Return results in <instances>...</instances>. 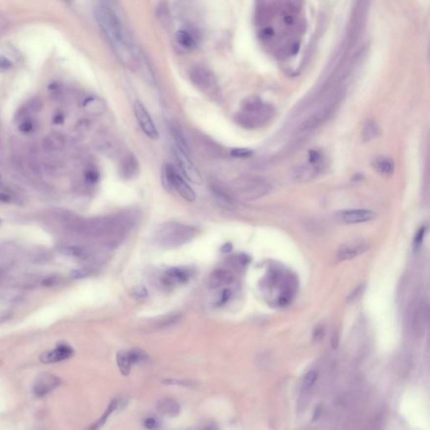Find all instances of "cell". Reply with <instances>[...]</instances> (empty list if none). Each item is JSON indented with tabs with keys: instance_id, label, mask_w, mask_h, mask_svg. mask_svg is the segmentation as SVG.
Masks as SVG:
<instances>
[{
	"instance_id": "6da1fadb",
	"label": "cell",
	"mask_w": 430,
	"mask_h": 430,
	"mask_svg": "<svg viewBox=\"0 0 430 430\" xmlns=\"http://www.w3.org/2000/svg\"><path fill=\"white\" fill-rule=\"evenodd\" d=\"M95 16L98 26L120 62L132 70L140 68L144 58L118 15L109 6L100 4L96 7Z\"/></svg>"
},
{
	"instance_id": "7a4b0ae2",
	"label": "cell",
	"mask_w": 430,
	"mask_h": 430,
	"mask_svg": "<svg viewBox=\"0 0 430 430\" xmlns=\"http://www.w3.org/2000/svg\"><path fill=\"white\" fill-rule=\"evenodd\" d=\"M275 115L271 105L257 97H249L242 103L241 110L235 117L236 123L246 129H257L267 124Z\"/></svg>"
},
{
	"instance_id": "3957f363",
	"label": "cell",
	"mask_w": 430,
	"mask_h": 430,
	"mask_svg": "<svg viewBox=\"0 0 430 430\" xmlns=\"http://www.w3.org/2000/svg\"><path fill=\"white\" fill-rule=\"evenodd\" d=\"M197 234V229L190 225L168 223L160 229L156 236V240L162 247L171 249L189 243Z\"/></svg>"
},
{
	"instance_id": "277c9868",
	"label": "cell",
	"mask_w": 430,
	"mask_h": 430,
	"mask_svg": "<svg viewBox=\"0 0 430 430\" xmlns=\"http://www.w3.org/2000/svg\"><path fill=\"white\" fill-rule=\"evenodd\" d=\"M271 190V184L264 178L242 177L234 181L230 191L241 200L253 201L265 197Z\"/></svg>"
},
{
	"instance_id": "5b68a950",
	"label": "cell",
	"mask_w": 430,
	"mask_h": 430,
	"mask_svg": "<svg viewBox=\"0 0 430 430\" xmlns=\"http://www.w3.org/2000/svg\"><path fill=\"white\" fill-rule=\"evenodd\" d=\"M162 183L166 189H174L185 200L193 202L196 194L190 186L180 176L176 168L171 164H166L162 170Z\"/></svg>"
},
{
	"instance_id": "8992f818",
	"label": "cell",
	"mask_w": 430,
	"mask_h": 430,
	"mask_svg": "<svg viewBox=\"0 0 430 430\" xmlns=\"http://www.w3.org/2000/svg\"><path fill=\"white\" fill-rule=\"evenodd\" d=\"M189 78L196 89L209 96H214L218 92V85L214 74L203 67H195L189 72Z\"/></svg>"
},
{
	"instance_id": "52a82bcc",
	"label": "cell",
	"mask_w": 430,
	"mask_h": 430,
	"mask_svg": "<svg viewBox=\"0 0 430 430\" xmlns=\"http://www.w3.org/2000/svg\"><path fill=\"white\" fill-rule=\"evenodd\" d=\"M173 153L178 168L186 178L191 183L201 185L203 183V177L197 168L189 158V155L183 152V150H180L177 146L173 148Z\"/></svg>"
},
{
	"instance_id": "ba28073f",
	"label": "cell",
	"mask_w": 430,
	"mask_h": 430,
	"mask_svg": "<svg viewBox=\"0 0 430 430\" xmlns=\"http://www.w3.org/2000/svg\"><path fill=\"white\" fill-rule=\"evenodd\" d=\"M330 104L329 106L324 107L323 109L318 110V112L314 113L310 117L305 120L298 127L299 132H309L315 130L322 124L326 123L330 119L334 114L335 112V105Z\"/></svg>"
},
{
	"instance_id": "9c48e42d",
	"label": "cell",
	"mask_w": 430,
	"mask_h": 430,
	"mask_svg": "<svg viewBox=\"0 0 430 430\" xmlns=\"http://www.w3.org/2000/svg\"><path fill=\"white\" fill-rule=\"evenodd\" d=\"M369 244L363 239H352L340 245L336 252V258L339 262L354 259L368 251Z\"/></svg>"
},
{
	"instance_id": "30bf717a",
	"label": "cell",
	"mask_w": 430,
	"mask_h": 430,
	"mask_svg": "<svg viewBox=\"0 0 430 430\" xmlns=\"http://www.w3.org/2000/svg\"><path fill=\"white\" fill-rule=\"evenodd\" d=\"M135 115L136 119L138 121L140 126L142 128L143 132L150 139L156 140L159 137L158 131L156 130V125L154 124L152 119L147 112L146 109L141 102L136 101L135 103Z\"/></svg>"
},
{
	"instance_id": "8fae6325",
	"label": "cell",
	"mask_w": 430,
	"mask_h": 430,
	"mask_svg": "<svg viewBox=\"0 0 430 430\" xmlns=\"http://www.w3.org/2000/svg\"><path fill=\"white\" fill-rule=\"evenodd\" d=\"M336 217L345 224H362L373 220L376 214L369 209H348L338 213Z\"/></svg>"
},
{
	"instance_id": "7c38bea8",
	"label": "cell",
	"mask_w": 430,
	"mask_h": 430,
	"mask_svg": "<svg viewBox=\"0 0 430 430\" xmlns=\"http://www.w3.org/2000/svg\"><path fill=\"white\" fill-rule=\"evenodd\" d=\"M61 383L62 380L59 377L50 373H43L37 377L33 386V391L37 397H44L59 386Z\"/></svg>"
},
{
	"instance_id": "4fadbf2b",
	"label": "cell",
	"mask_w": 430,
	"mask_h": 430,
	"mask_svg": "<svg viewBox=\"0 0 430 430\" xmlns=\"http://www.w3.org/2000/svg\"><path fill=\"white\" fill-rule=\"evenodd\" d=\"M74 351L69 345L62 344L51 351L45 352L40 358L41 361L44 364L59 362L62 360L69 359L73 356Z\"/></svg>"
},
{
	"instance_id": "5bb4252c",
	"label": "cell",
	"mask_w": 430,
	"mask_h": 430,
	"mask_svg": "<svg viewBox=\"0 0 430 430\" xmlns=\"http://www.w3.org/2000/svg\"><path fill=\"white\" fill-rule=\"evenodd\" d=\"M210 190L215 201L219 206L224 209H232L235 207V200L232 197V192L225 189L220 183H212L210 185Z\"/></svg>"
},
{
	"instance_id": "9a60e30c",
	"label": "cell",
	"mask_w": 430,
	"mask_h": 430,
	"mask_svg": "<svg viewBox=\"0 0 430 430\" xmlns=\"http://www.w3.org/2000/svg\"><path fill=\"white\" fill-rule=\"evenodd\" d=\"M190 278L189 271L185 269L172 267L166 271L162 278V283L166 286H173L175 284L188 283Z\"/></svg>"
},
{
	"instance_id": "2e32d148",
	"label": "cell",
	"mask_w": 430,
	"mask_h": 430,
	"mask_svg": "<svg viewBox=\"0 0 430 430\" xmlns=\"http://www.w3.org/2000/svg\"><path fill=\"white\" fill-rule=\"evenodd\" d=\"M139 171V162L136 156L128 154L121 161L119 174L125 180H130L136 177Z\"/></svg>"
},
{
	"instance_id": "e0dca14e",
	"label": "cell",
	"mask_w": 430,
	"mask_h": 430,
	"mask_svg": "<svg viewBox=\"0 0 430 430\" xmlns=\"http://www.w3.org/2000/svg\"><path fill=\"white\" fill-rule=\"evenodd\" d=\"M180 409L179 404L173 398H162L156 404L157 412L165 417L175 418L179 414Z\"/></svg>"
},
{
	"instance_id": "ac0fdd59",
	"label": "cell",
	"mask_w": 430,
	"mask_h": 430,
	"mask_svg": "<svg viewBox=\"0 0 430 430\" xmlns=\"http://www.w3.org/2000/svg\"><path fill=\"white\" fill-rule=\"evenodd\" d=\"M234 280V275L225 269H218L214 271L210 276L209 286L213 289L229 285Z\"/></svg>"
},
{
	"instance_id": "d6986e66",
	"label": "cell",
	"mask_w": 430,
	"mask_h": 430,
	"mask_svg": "<svg viewBox=\"0 0 430 430\" xmlns=\"http://www.w3.org/2000/svg\"><path fill=\"white\" fill-rule=\"evenodd\" d=\"M372 167L377 173L385 177H389L394 173L395 163L389 157H377L372 162Z\"/></svg>"
},
{
	"instance_id": "ffe728a7",
	"label": "cell",
	"mask_w": 430,
	"mask_h": 430,
	"mask_svg": "<svg viewBox=\"0 0 430 430\" xmlns=\"http://www.w3.org/2000/svg\"><path fill=\"white\" fill-rule=\"evenodd\" d=\"M318 170V166L312 165L310 163L309 166H298L297 167H295L292 171V177L298 183L308 182L309 180L312 179V177L315 176Z\"/></svg>"
},
{
	"instance_id": "44dd1931",
	"label": "cell",
	"mask_w": 430,
	"mask_h": 430,
	"mask_svg": "<svg viewBox=\"0 0 430 430\" xmlns=\"http://www.w3.org/2000/svg\"><path fill=\"white\" fill-rule=\"evenodd\" d=\"M65 146V140L59 133H51L44 139L43 148L48 152L62 150Z\"/></svg>"
},
{
	"instance_id": "7402d4cb",
	"label": "cell",
	"mask_w": 430,
	"mask_h": 430,
	"mask_svg": "<svg viewBox=\"0 0 430 430\" xmlns=\"http://www.w3.org/2000/svg\"><path fill=\"white\" fill-rule=\"evenodd\" d=\"M169 130L173 137L174 141L176 142V146L180 150H183V152L189 155L190 150H189V144L186 142L185 137L179 125H177V123L175 122H171L169 124Z\"/></svg>"
},
{
	"instance_id": "603a6c76",
	"label": "cell",
	"mask_w": 430,
	"mask_h": 430,
	"mask_svg": "<svg viewBox=\"0 0 430 430\" xmlns=\"http://www.w3.org/2000/svg\"><path fill=\"white\" fill-rule=\"evenodd\" d=\"M380 136V129L376 121L373 119H368L365 122L363 126L362 132H361V138L364 143L374 141L378 136Z\"/></svg>"
},
{
	"instance_id": "cb8c5ba5",
	"label": "cell",
	"mask_w": 430,
	"mask_h": 430,
	"mask_svg": "<svg viewBox=\"0 0 430 430\" xmlns=\"http://www.w3.org/2000/svg\"><path fill=\"white\" fill-rule=\"evenodd\" d=\"M175 37H176L177 44L185 50H193L197 46V42H196L194 36L188 30H178L176 33Z\"/></svg>"
},
{
	"instance_id": "d4e9b609",
	"label": "cell",
	"mask_w": 430,
	"mask_h": 430,
	"mask_svg": "<svg viewBox=\"0 0 430 430\" xmlns=\"http://www.w3.org/2000/svg\"><path fill=\"white\" fill-rule=\"evenodd\" d=\"M116 360L121 374L127 377L130 373V370L132 367V362L130 359V352L129 351H119L116 356Z\"/></svg>"
},
{
	"instance_id": "484cf974",
	"label": "cell",
	"mask_w": 430,
	"mask_h": 430,
	"mask_svg": "<svg viewBox=\"0 0 430 430\" xmlns=\"http://www.w3.org/2000/svg\"><path fill=\"white\" fill-rule=\"evenodd\" d=\"M83 108L90 115H100L105 109V104L98 97H89L84 101Z\"/></svg>"
},
{
	"instance_id": "4316f807",
	"label": "cell",
	"mask_w": 430,
	"mask_h": 430,
	"mask_svg": "<svg viewBox=\"0 0 430 430\" xmlns=\"http://www.w3.org/2000/svg\"><path fill=\"white\" fill-rule=\"evenodd\" d=\"M117 406H118V401L115 400H115L111 401L109 406L107 407L106 411L103 412L102 417L97 420V423L92 427V429H93V430H97V429H99V428L102 427L103 424L106 423L107 419L109 418V415H110L113 412H115V410H116Z\"/></svg>"
},
{
	"instance_id": "83f0119b",
	"label": "cell",
	"mask_w": 430,
	"mask_h": 430,
	"mask_svg": "<svg viewBox=\"0 0 430 430\" xmlns=\"http://www.w3.org/2000/svg\"><path fill=\"white\" fill-rule=\"evenodd\" d=\"M130 352V359L132 365H136L139 363L146 362L149 359V356L145 351H143L140 348H135L129 351Z\"/></svg>"
},
{
	"instance_id": "f1b7e54d",
	"label": "cell",
	"mask_w": 430,
	"mask_h": 430,
	"mask_svg": "<svg viewBox=\"0 0 430 430\" xmlns=\"http://www.w3.org/2000/svg\"><path fill=\"white\" fill-rule=\"evenodd\" d=\"M63 253H65L70 257H77V258H87L89 257V251L83 247L78 246H70L63 250Z\"/></svg>"
},
{
	"instance_id": "f546056e",
	"label": "cell",
	"mask_w": 430,
	"mask_h": 430,
	"mask_svg": "<svg viewBox=\"0 0 430 430\" xmlns=\"http://www.w3.org/2000/svg\"><path fill=\"white\" fill-rule=\"evenodd\" d=\"M181 316L178 314H171V315L166 316L164 318H161L160 320L156 322V328H164L167 327L168 325L175 324L177 321H179V318Z\"/></svg>"
},
{
	"instance_id": "4dcf8cb0",
	"label": "cell",
	"mask_w": 430,
	"mask_h": 430,
	"mask_svg": "<svg viewBox=\"0 0 430 430\" xmlns=\"http://www.w3.org/2000/svg\"><path fill=\"white\" fill-rule=\"evenodd\" d=\"M99 173L94 168H89L84 173V179L87 184L95 185L99 180Z\"/></svg>"
},
{
	"instance_id": "1f68e13d",
	"label": "cell",
	"mask_w": 430,
	"mask_h": 430,
	"mask_svg": "<svg viewBox=\"0 0 430 430\" xmlns=\"http://www.w3.org/2000/svg\"><path fill=\"white\" fill-rule=\"evenodd\" d=\"M35 126H36L35 122L31 120L30 119H27L21 121V123L19 124V130L22 134L29 135V134H31L35 130Z\"/></svg>"
},
{
	"instance_id": "d6a6232c",
	"label": "cell",
	"mask_w": 430,
	"mask_h": 430,
	"mask_svg": "<svg viewBox=\"0 0 430 430\" xmlns=\"http://www.w3.org/2000/svg\"><path fill=\"white\" fill-rule=\"evenodd\" d=\"M317 377H318V374L315 371L312 370V371H309L304 377V382H303L304 388L306 389V390L311 388L313 386V384L315 383Z\"/></svg>"
},
{
	"instance_id": "836d02e7",
	"label": "cell",
	"mask_w": 430,
	"mask_h": 430,
	"mask_svg": "<svg viewBox=\"0 0 430 430\" xmlns=\"http://www.w3.org/2000/svg\"><path fill=\"white\" fill-rule=\"evenodd\" d=\"M26 109L30 114H35V113H39L42 109V101L40 100L37 97L30 99L28 103H26Z\"/></svg>"
},
{
	"instance_id": "e575fe53",
	"label": "cell",
	"mask_w": 430,
	"mask_h": 430,
	"mask_svg": "<svg viewBox=\"0 0 430 430\" xmlns=\"http://www.w3.org/2000/svg\"><path fill=\"white\" fill-rule=\"evenodd\" d=\"M230 154L236 158H249L253 155V151L247 148H236L231 150Z\"/></svg>"
},
{
	"instance_id": "d590c367",
	"label": "cell",
	"mask_w": 430,
	"mask_h": 430,
	"mask_svg": "<svg viewBox=\"0 0 430 430\" xmlns=\"http://www.w3.org/2000/svg\"><path fill=\"white\" fill-rule=\"evenodd\" d=\"M231 295H232V292L230 291V289H224L222 291L221 293H220V295H219V298H218V300L216 301V306L222 307L223 305H224V304L227 303L228 301L230 300V298H231Z\"/></svg>"
},
{
	"instance_id": "8d00e7d4",
	"label": "cell",
	"mask_w": 430,
	"mask_h": 430,
	"mask_svg": "<svg viewBox=\"0 0 430 430\" xmlns=\"http://www.w3.org/2000/svg\"><path fill=\"white\" fill-rule=\"evenodd\" d=\"M308 156H309V162H310V164L318 166V167L319 166L320 162H321L322 157L321 155L318 153V151L313 150H310Z\"/></svg>"
},
{
	"instance_id": "74e56055",
	"label": "cell",
	"mask_w": 430,
	"mask_h": 430,
	"mask_svg": "<svg viewBox=\"0 0 430 430\" xmlns=\"http://www.w3.org/2000/svg\"><path fill=\"white\" fill-rule=\"evenodd\" d=\"M164 384L167 385H177V386H193L195 383L191 381H180L174 380V379H167V380L163 381Z\"/></svg>"
},
{
	"instance_id": "f35d334b",
	"label": "cell",
	"mask_w": 430,
	"mask_h": 430,
	"mask_svg": "<svg viewBox=\"0 0 430 430\" xmlns=\"http://www.w3.org/2000/svg\"><path fill=\"white\" fill-rule=\"evenodd\" d=\"M324 334H325L324 326L319 325V326L316 328L314 331H313V334H312L314 342L321 341L322 339H324Z\"/></svg>"
},
{
	"instance_id": "ab89813d",
	"label": "cell",
	"mask_w": 430,
	"mask_h": 430,
	"mask_svg": "<svg viewBox=\"0 0 430 430\" xmlns=\"http://www.w3.org/2000/svg\"><path fill=\"white\" fill-rule=\"evenodd\" d=\"M424 234H425V227H422L420 230H418V233L416 235L415 239H414V247L417 250L421 245L423 239H424Z\"/></svg>"
},
{
	"instance_id": "60d3db41",
	"label": "cell",
	"mask_w": 430,
	"mask_h": 430,
	"mask_svg": "<svg viewBox=\"0 0 430 430\" xmlns=\"http://www.w3.org/2000/svg\"><path fill=\"white\" fill-rule=\"evenodd\" d=\"M12 62H10L5 56L0 55V70L6 71L10 68H12Z\"/></svg>"
},
{
	"instance_id": "b9f144b4",
	"label": "cell",
	"mask_w": 430,
	"mask_h": 430,
	"mask_svg": "<svg viewBox=\"0 0 430 430\" xmlns=\"http://www.w3.org/2000/svg\"><path fill=\"white\" fill-rule=\"evenodd\" d=\"M144 427L148 430H156L159 427V423L156 418H147L144 420Z\"/></svg>"
},
{
	"instance_id": "7bdbcfd3",
	"label": "cell",
	"mask_w": 430,
	"mask_h": 430,
	"mask_svg": "<svg viewBox=\"0 0 430 430\" xmlns=\"http://www.w3.org/2000/svg\"><path fill=\"white\" fill-rule=\"evenodd\" d=\"M89 274V271L88 269H77V270H73L72 271L71 276L73 278L79 279V278L87 277Z\"/></svg>"
},
{
	"instance_id": "ee69618b",
	"label": "cell",
	"mask_w": 430,
	"mask_h": 430,
	"mask_svg": "<svg viewBox=\"0 0 430 430\" xmlns=\"http://www.w3.org/2000/svg\"><path fill=\"white\" fill-rule=\"evenodd\" d=\"M135 294L141 298H144L148 295L147 290L144 287H139L138 288L135 290Z\"/></svg>"
},
{
	"instance_id": "f6af8a7d",
	"label": "cell",
	"mask_w": 430,
	"mask_h": 430,
	"mask_svg": "<svg viewBox=\"0 0 430 430\" xmlns=\"http://www.w3.org/2000/svg\"><path fill=\"white\" fill-rule=\"evenodd\" d=\"M238 262L240 265H246L251 262V258L248 257L247 255L242 254V255H239V257H238Z\"/></svg>"
},
{
	"instance_id": "bcb514c9",
	"label": "cell",
	"mask_w": 430,
	"mask_h": 430,
	"mask_svg": "<svg viewBox=\"0 0 430 430\" xmlns=\"http://www.w3.org/2000/svg\"><path fill=\"white\" fill-rule=\"evenodd\" d=\"M362 285L357 287V288H355V290H354L353 292H351V294L348 296V300H353L354 298H357V296H358V295L360 293V292H361V290H362Z\"/></svg>"
},
{
	"instance_id": "7dc6e473",
	"label": "cell",
	"mask_w": 430,
	"mask_h": 430,
	"mask_svg": "<svg viewBox=\"0 0 430 430\" xmlns=\"http://www.w3.org/2000/svg\"><path fill=\"white\" fill-rule=\"evenodd\" d=\"M64 122V116L62 114H56L53 117V123L56 124H62Z\"/></svg>"
},
{
	"instance_id": "c3c4849f",
	"label": "cell",
	"mask_w": 430,
	"mask_h": 430,
	"mask_svg": "<svg viewBox=\"0 0 430 430\" xmlns=\"http://www.w3.org/2000/svg\"><path fill=\"white\" fill-rule=\"evenodd\" d=\"M10 201H11V197L9 194L4 193V192L0 193V202L3 203H10Z\"/></svg>"
},
{
	"instance_id": "681fc988",
	"label": "cell",
	"mask_w": 430,
	"mask_h": 430,
	"mask_svg": "<svg viewBox=\"0 0 430 430\" xmlns=\"http://www.w3.org/2000/svg\"><path fill=\"white\" fill-rule=\"evenodd\" d=\"M232 249H233L232 245H231L230 243H227V244H224V245L222 246L220 251H221V252H223V253H230V251H232Z\"/></svg>"
},
{
	"instance_id": "f907efd6",
	"label": "cell",
	"mask_w": 430,
	"mask_h": 430,
	"mask_svg": "<svg viewBox=\"0 0 430 430\" xmlns=\"http://www.w3.org/2000/svg\"><path fill=\"white\" fill-rule=\"evenodd\" d=\"M55 283H56V278L55 277H50V278L46 279L42 284H43V286L50 287L53 286Z\"/></svg>"
},
{
	"instance_id": "816d5d0a",
	"label": "cell",
	"mask_w": 430,
	"mask_h": 430,
	"mask_svg": "<svg viewBox=\"0 0 430 430\" xmlns=\"http://www.w3.org/2000/svg\"><path fill=\"white\" fill-rule=\"evenodd\" d=\"M338 345H339V336L337 334H334L333 339H332V347L333 349H336L338 347Z\"/></svg>"
},
{
	"instance_id": "f5cc1de1",
	"label": "cell",
	"mask_w": 430,
	"mask_h": 430,
	"mask_svg": "<svg viewBox=\"0 0 430 430\" xmlns=\"http://www.w3.org/2000/svg\"><path fill=\"white\" fill-rule=\"evenodd\" d=\"M320 414H321V410H320V408H317V409H315V412H314V414H313V418H312V421H316V420L320 417Z\"/></svg>"
},
{
	"instance_id": "db71d44e",
	"label": "cell",
	"mask_w": 430,
	"mask_h": 430,
	"mask_svg": "<svg viewBox=\"0 0 430 430\" xmlns=\"http://www.w3.org/2000/svg\"><path fill=\"white\" fill-rule=\"evenodd\" d=\"M1 223H2V220H1V219H0V225H1Z\"/></svg>"
},
{
	"instance_id": "11a10c76",
	"label": "cell",
	"mask_w": 430,
	"mask_h": 430,
	"mask_svg": "<svg viewBox=\"0 0 430 430\" xmlns=\"http://www.w3.org/2000/svg\"><path fill=\"white\" fill-rule=\"evenodd\" d=\"M66 1H70V0H66Z\"/></svg>"
}]
</instances>
